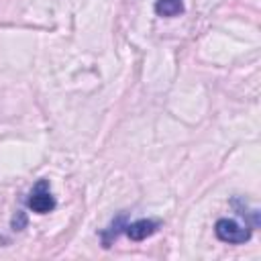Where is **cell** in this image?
<instances>
[{
  "label": "cell",
  "mask_w": 261,
  "mask_h": 261,
  "mask_svg": "<svg viewBox=\"0 0 261 261\" xmlns=\"http://www.w3.org/2000/svg\"><path fill=\"white\" fill-rule=\"evenodd\" d=\"M214 232L222 243H228V245H243V243H247L251 239V226L249 224L241 226L239 222L228 220V218L216 220Z\"/></svg>",
  "instance_id": "1"
},
{
  "label": "cell",
  "mask_w": 261,
  "mask_h": 261,
  "mask_svg": "<svg viewBox=\"0 0 261 261\" xmlns=\"http://www.w3.org/2000/svg\"><path fill=\"white\" fill-rule=\"evenodd\" d=\"M27 206L37 214H47L57 206V202H55V198H53V194L49 190V181L47 179H39L35 184V188L31 190V194L27 198Z\"/></svg>",
  "instance_id": "2"
},
{
  "label": "cell",
  "mask_w": 261,
  "mask_h": 261,
  "mask_svg": "<svg viewBox=\"0 0 261 261\" xmlns=\"http://www.w3.org/2000/svg\"><path fill=\"white\" fill-rule=\"evenodd\" d=\"M161 226V220H153V218H141L135 222H126L124 224V232L133 239V241H145L147 237L155 234Z\"/></svg>",
  "instance_id": "3"
},
{
  "label": "cell",
  "mask_w": 261,
  "mask_h": 261,
  "mask_svg": "<svg viewBox=\"0 0 261 261\" xmlns=\"http://www.w3.org/2000/svg\"><path fill=\"white\" fill-rule=\"evenodd\" d=\"M124 224H126V216L120 214V216H116V218L110 222L108 228L102 230V243H104V247H110V245L118 239V234L124 232Z\"/></svg>",
  "instance_id": "4"
},
{
  "label": "cell",
  "mask_w": 261,
  "mask_h": 261,
  "mask_svg": "<svg viewBox=\"0 0 261 261\" xmlns=\"http://www.w3.org/2000/svg\"><path fill=\"white\" fill-rule=\"evenodd\" d=\"M186 10L184 0H157L155 2V12L159 16H177Z\"/></svg>",
  "instance_id": "5"
}]
</instances>
